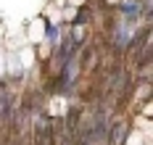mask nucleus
Segmentation results:
<instances>
[{
    "label": "nucleus",
    "instance_id": "1",
    "mask_svg": "<svg viewBox=\"0 0 153 145\" xmlns=\"http://www.w3.org/2000/svg\"><path fill=\"white\" fill-rule=\"evenodd\" d=\"M13 103H16V98L11 92V87L0 84V119H11L13 116Z\"/></svg>",
    "mask_w": 153,
    "mask_h": 145
},
{
    "label": "nucleus",
    "instance_id": "4",
    "mask_svg": "<svg viewBox=\"0 0 153 145\" xmlns=\"http://www.w3.org/2000/svg\"><path fill=\"white\" fill-rule=\"evenodd\" d=\"M90 18H92V8H90V5H85V8L79 11V16L74 18V27H82V24H87Z\"/></svg>",
    "mask_w": 153,
    "mask_h": 145
},
{
    "label": "nucleus",
    "instance_id": "2",
    "mask_svg": "<svg viewBox=\"0 0 153 145\" xmlns=\"http://www.w3.org/2000/svg\"><path fill=\"white\" fill-rule=\"evenodd\" d=\"M119 13L124 16L127 24H135L140 18V0H122L119 3Z\"/></svg>",
    "mask_w": 153,
    "mask_h": 145
},
{
    "label": "nucleus",
    "instance_id": "3",
    "mask_svg": "<svg viewBox=\"0 0 153 145\" xmlns=\"http://www.w3.org/2000/svg\"><path fill=\"white\" fill-rule=\"evenodd\" d=\"M58 37H61V32H58V27H56V24H48V27H45V40L50 42V48H56Z\"/></svg>",
    "mask_w": 153,
    "mask_h": 145
}]
</instances>
